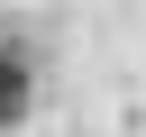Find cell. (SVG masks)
<instances>
[{
    "label": "cell",
    "instance_id": "1",
    "mask_svg": "<svg viewBox=\"0 0 146 137\" xmlns=\"http://www.w3.org/2000/svg\"><path fill=\"white\" fill-rule=\"evenodd\" d=\"M36 110V64H27V46H0V128H18Z\"/></svg>",
    "mask_w": 146,
    "mask_h": 137
}]
</instances>
